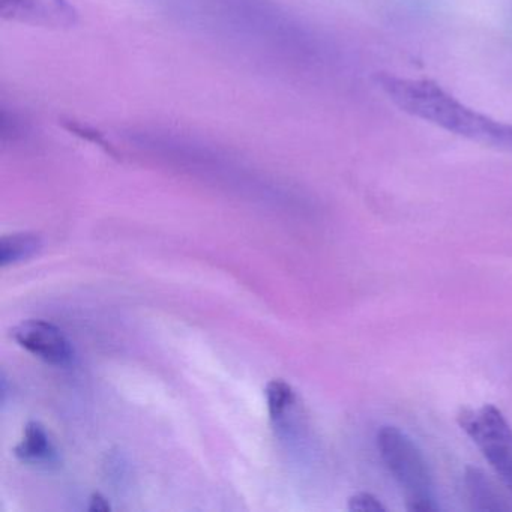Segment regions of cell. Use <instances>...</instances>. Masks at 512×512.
I'll use <instances>...</instances> for the list:
<instances>
[{"label": "cell", "mask_w": 512, "mask_h": 512, "mask_svg": "<svg viewBox=\"0 0 512 512\" xmlns=\"http://www.w3.org/2000/svg\"><path fill=\"white\" fill-rule=\"evenodd\" d=\"M380 89L401 110L481 145L512 151V125L464 106L430 80L377 76Z\"/></svg>", "instance_id": "obj_1"}, {"label": "cell", "mask_w": 512, "mask_h": 512, "mask_svg": "<svg viewBox=\"0 0 512 512\" xmlns=\"http://www.w3.org/2000/svg\"><path fill=\"white\" fill-rule=\"evenodd\" d=\"M377 449L383 463L406 496L409 511H439L433 475L421 449L400 428L385 425L377 431Z\"/></svg>", "instance_id": "obj_2"}, {"label": "cell", "mask_w": 512, "mask_h": 512, "mask_svg": "<svg viewBox=\"0 0 512 512\" xmlns=\"http://www.w3.org/2000/svg\"><path fill=\"white\" fill-rule=\"evenodd\" d=\"M458 424L512 491V427L503 413L493 404L466 407L458 413Z\"/></svg>", "instance_id": "obj_3"}, {"label": "cell", "mask_w": 512, "mask_h": 512, "mask_svg": "<svg viewBox=\"0 0 512 512\" xmlns=\"http://www.w3.org/2000/svg\"><path fill=\"white\" fill-rule=\"evenodd\" d=\"M19 346L47 364L65 367L74 358V349L64 332L46 320H26L11 331Z\"/></svg>", "instance_id": "obj_4"}, {"label": "cell", "mask_w": 512, "mask_h": 512, "mask_svg": "<svg viewBox=\"0 0 512 512\" xmlns=\"http://www.w3.org/2000/svg\"><path fill=\"white\" fill-rule=\"evenodd\" d=\"M464 482H466L467 494H469L470 503L475 511H509L512 509L502 493L494 487L493 482L478 467H467Z\"/></svg>", "instance_id": "obj_5"}, {"label": "cell", "mask_w": 512, "mask_h": 512, "mask_svg": "<svg viewBox=\"0 0 512 512\" xmlns=\"http://www.w3.org/2000/svg\"><path fill=\"white\" fill-rule=\"evenodd\" d=\"M17 457L31 464H53L58 452L47 434L46 428L37 421L28 422L22 442L14 449Z\"/></svg>", "instance_id": "obj_6"}, {"label": "cell", "mask_w": 512, "mask_h": 512, "mask_svg": "<svg viewBox=\"0 0 512 512\" xmlns=\"http://www.w3.org/2000/svg\"><path fill=\"white\" fill-rule=\"evenodd\" d=\"M41 238L32 233H14L0 239V265L2 268L31 259L40 251Z\"/></svg>", "instance_id": "obj_7"}, {"label": "cell", "mask_w": 512, "mask_h": 512, "mask_svg": "<svg viewBox=\"0 0 512 512\" xmlns=\"http://www.w3.org/2000/svg\"><path fill=\"white\" fill-rule=\"evenodd\" d=\"M4 4L13 5V16L58 17L62 23L71 17V10L62 0H4Z\"/></svg>", "instance_id": "obj_8"}, {"label": "cell", "mask_w": 512, "mask_h": 512, "mask_svg": "<svg viewBox=\"0 0 512 512\" xmlns=\"http://www.w3.org/2000/svg\"><path fill=\"white\" fill-rule=\"evenodd\" d=\"M266 404L272 421L280 424L286 418L287 412L292 409L296 401L295 391L289 383L281 379H274L265 388Z\"/></svg>", "instance_id": "obj_9"}, {"label": "cell", "mask_w": 512, "mask_h": 512, "mask_svg": "<svg viewBox=\"0 0 512 512\" xmlns=\"http://www.w3.org/2000/svg\"><path fill=\"white\" fill-rule=\"evenodd\" d=\"M349 511L353 512H383L386 511V506L373 496L371 493H356L353 494L349 499V505H347Z\"/></svg>", "instance_id": "obj_10"}, {"label": "cell", "mask_w": 512, "mask_h": 512, "mask_svg": "<svg viewBox=\"0 0 512 512\" xmlns=\"http://www.w3.org/2000/svg\"><path fill=\"white\" fill-rule=\"evenodd\" d=\"M89 511L91 512H107L110 511L109 502L106 497L101 496L100 493H94L91 497V505H89Z\"/></svg>", "instance_id": "obj_11"}]
</instances>
